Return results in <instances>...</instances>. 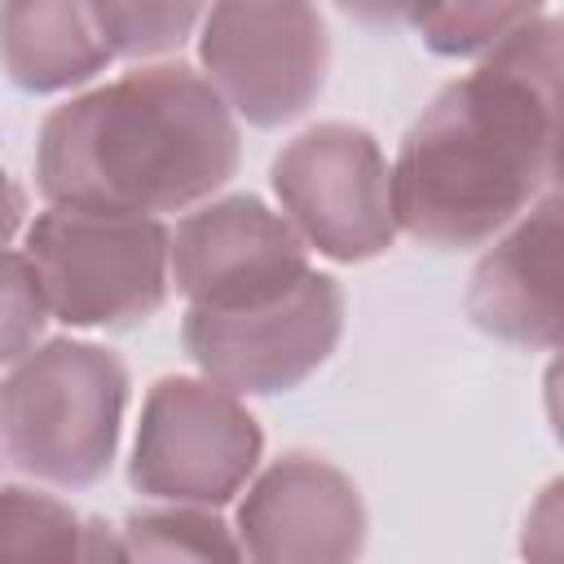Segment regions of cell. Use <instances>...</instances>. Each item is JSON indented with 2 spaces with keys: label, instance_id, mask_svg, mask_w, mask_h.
Masks as SVG:
<instances>
[{
  "label": "cell",
  "instance_id": "obj_1",
  "mask_svg": "<svg viewBox=\"0 0 564 564\" xmlns=\"http://www.w3.org/2000/svg\"><path fill=\"white\" fill-rule=\"evenodd\" d=\"M560 22L533 18L445 84L401 141L392 172L397 229L463 251L494 242L555 181Z\"/></svg>",
  "mask_w": 564,
  "mask_h": 564
},
{
  "label": "cell",
  "instance_id": "obj_16",
  "mask_svg": "<svg viewBox=\"0 0 564 564\" xmlns=\"http://www.w3.org/2000/svg\"><path fill=\"white\" fill-rule=\"evenodd\" d=\"M97 26L115 57H163L189 40L203 0H93Z\"/></svg>",
  "mask_w": 564,
  "mask_h": 564
},
{
  "label": "cell",
  "instance_id": "obj_18",
  "mask_svg": "<svg viewBox=\"0 0 564 564\" xmlns=\"http://www.w3.org/2000/svg\"><path fill=\"white\" fill-rule=\"evenodd\" d=\"M361 26H419L441 0H335Z\"/></svg>",
  "mask_w": 564,
  "mask_h": 564
},
{
  "label": "cell",
  "instance_id": "obj_13",
  "mask_svg": "<svg viewBox=\"0 0 564 564\" xmlns=\"http://www.w3.org/2000/svg\"><path fill=\"white\" fill-rule=\"evenodd\" d=\"M110 524L84 520L53 494L9 485L0 489V564H48V560H123V542Z\"/></svg>",
  "mask_w": 564,
  "mask_h": 564
},
{
  "label": "cell",
  "instance_id": "obj_19",
  "mask_svg": "<svg viewBox=\"0 0 564 564\" xmlns=\"http://www.w3.org/2000/svg\"><path fill=\"white\" fill-rule=\"evenodd\" d=\"M22 216H26V194H22V185L0 167V247H9V238L22 229Z\"/></svg>",
  "mask_w": 564,
  "mask_h": 564
},
{
  "label": "cell",
  "instance_id": "obj_14",
  "mask_svg": "<svg viewBox=\"0 0 564 564\" xmlns=\"http://www.w3.org/2000/svg\"><path fill=\"white\" fill-rule=\"evenodd\" d=\"M119 533H123V555H137V560H238L242 555L229 524L194 502L137 511Z\"/></svg>",
  "mask_w": 564,
  "mask_h": 564
},
{
  "label": "cell",
  "instance_id": "obj_9",
  "mask_svg": "<svg viewBox=\"0 0 564 564\" xmlns=\"http://www.w3.org/2000/svg\"><path fill=\"white\" fill-rule=\"evenodd\" d=\"M304 273V238L256 194L203 203L167 234V278L194 308L264 304L291 291Z\"/></svg>",
  "mask_w": 564,
  "mask_h": 564
},
{
  "label": "cell",
  "instance_id": "obj_2",
  "mask_svg": "<svg viewBox=\"0 0 564 564\" xmlns=\"http://www.w3.org/2000/svg\"><path fill=\"white\" fill-rule=\"evenodd\" d=\"M238 167V123L185 62H154L57 106L35 145L57 207L159 216L212 198Z\"/></svg>",
  "mask_w": 564,
  "mask_h": 564
},
{
  "label": "cell",
  "instance_id": "obj_4",
  "mask_svg": "<svg viewBox=\"0 0 564 564\" xmlns=\"http://www.w3.org/2000/svg\"><path fill=\"white\" fill-rule=\"evenodd\" d=\"M48 317L88 330H128L167 300V229L154 216L57 207L26 225V251Z\"/></svg>",
  "mask_w": 564,
  "mask_h": 564
},
{
  "label": "cell",
  "instance_id": "obj_7",
  "mask_svg": "<svg viewBox=\"0 0 564 564\" xmlns=\"http://www.w3.org/2000/svg\"><path fill=\"white\" fill-rule=\"evenodd\" d=\"M273 194L304 247L357 264L392 247V172L379 141L357 123H313L273 159Z\"/></svg>",
  "mask_w": 564,
  "mask_h": 564
},
{
  "label": "cell",
  "instance_id": "obj_12",
  "mask_svg": "<svg viewBox=\"0 0 564 564\" xmlns=\"http://www.w3.org/2000/svg\"><path fill=\"white\" fill-rule=\"evenodd\" d=\"M110 57L93 0H0V70L22 93L88 84Z\"/></svg>",
  "mask_w": 564,
  "mask_h": 564
},
{
  "label": "cell",
  "instance_id": "obj_8",
  "mask_svg": "<svg viewBox=\"0 0 564 564\" xmlns=\"http://www.w3.org/2000/svg\"><path fill=\"white\" fill-rule=\"evenodd\" d=\"M344 291L330 273L308 269L291 291L247 308H194L181 339L194 366L238 397L300 388L339 344Z\"/></svg>",
  "mask_w": 564,
  "mask_h": 564
},
{
  "label": "cell",
  "instance_id": "obj_15",
  "mask_svg": "<svg viewBox=\"0 0 564 564\" xmlns=\"http://www.w3.org/2000/svg\"><path fill=\"white\" fill-rule=\"evenodd\" d=\"M542 4L546 0H441L419 22V35L441 57H480L524 22L542 18Z\"/></svg>",
  "mask_w": 564,
  "mask_h": 564
},
{
  "label": "cell",
  "instance_id": "obj_11",
  "mask_svg": "<svg viewBox=\"0 0 564 564\" xmlns=\"http://www.w3.org/2000/svg\"><path fill=\"white\" fill-rule=\"evenodd\" d=\"M467 317L529 352L560 344V194L533 198L480 256L467 286Z\"/></svg>",
  "mask_w": 564,
  "mask_h": 564
},
{
  "label": "cell",
  "instance_id": "obj_3",
  "mask_svg": "<svg viewBox=\"0 0 564 564\" xmlns=\"http://www.w3.org/2000/svg\"><path fill=\"white\" fill-rule=\"evenodd\" d=\"M123 361L88 339H48L0 379V454L62 489L97 485L119 449Z\"/></svg>",
  "mask_w": 564,
  "mask_h": 564
},
{
  "label": "cell",
  "instance_id": "obj_6",
  "mask_svg": "<svg viewBox=\"0 0 564 564\" xmlns=\"http://www.w3.org/2000/svg\"><path fill=\"white\" fill-rule=\"evenodd\" d=\"M198 57L238 119L282 128L317 101L330 35L313 0H212Z\"/></svg>",
  "mask_w": 564,
  "mask_h": 564
},
{
  "label": "cell",
  "instance_id": "obj_17",
  "mask_svg": "<svg viewBox=\"0 0 564 564\" xmlns=\"http://www.w3.org/2000/svg\"><path fill=\"white\" fill-rule=\"evenodd\" d=\"M44 322L48 304L40 295L31 260L22 251L0 247V366H13L22 352H31Z\"/></svg>",
  "mask_w": 564,
  "mask_h": 564
},
{
  "label": "cell",
  "instance_id": "obj_5",
  "mask_svg": "<svg viewBox=\"0 0 564 564\" xmlns=\"http://www.w3.org/2000/svg\"><path fill=\"white\" fill-rule=\"evenodd\" d=\"M260 449V423L238 392L207 375H167L141 405L128 480L137 494L159 502L220 507L251 480Z\"/></svg>",
  "mask_w": 564,
  "mask_h": 564
},
{
  "label": "cell",
  "instance_id": "obj_10",
  "mask_svg": "<svg viewBox=\"0 0 564 564\" xmlns=\"http://www.w3.org/2000/svg\"><path fill=\"white\" fill-rule=\"evenodd\" d=\"M361 542L366 507L352 476L304 449L269 463L238 507V546L260 564H339L361 555Z\"/></svg>",
  "mask_w": 564,
  "mask_h": 564
}]
</instances>
